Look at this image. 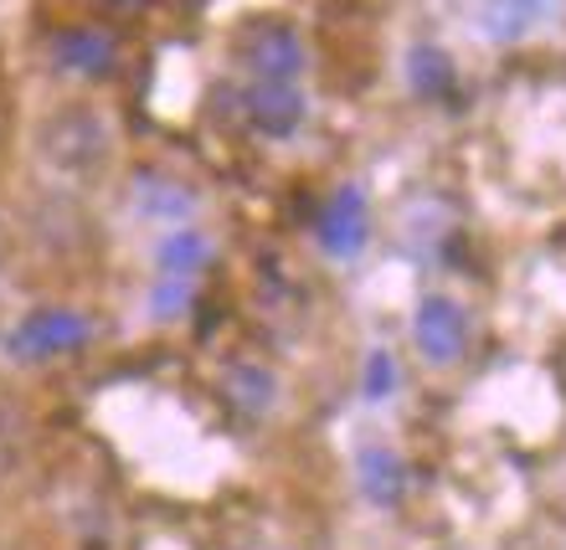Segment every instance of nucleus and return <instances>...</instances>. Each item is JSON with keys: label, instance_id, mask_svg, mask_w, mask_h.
Returning a JSON list of instances; mask_svg holds the SVG:
<instances>
[{"label": "nucleus", "instance_id": "obj_1", "mask_svg": "<svg viewBox=\"0 0 566 550\" xmlns=\"http://www.w3.org/2000/svg\"><path fill=\"white\" fill-rule=\"evenodd\" d=\"M36 155L52 176L62 180H93L104 176L114 160V129L98 108L88 104H62L36 124Z\"/></svg>", "mask_w": 566, "mask_h": 550}, {"label": "nucleus", "instance_id": "obj_2", "mask_svg": "<svg viewBox=\"0 0 566 550\" xmlns=\"http://www.w3.org/2000/svg\"><path fill=\"white\" fill-rule=\"evenodd\" d=\"M93 340V319L77 309H31L11 335V350L27 360H57L73 356Z\"/></svg>", "mask_w": 566, "mask_h": 550}, {"label": "nucleus", "instance_id": "obj_3", "mask_svg": "<svg viewBox=\"0 0 566 550\" xmlns=\"http://www.w3.org/2000/svg\"><path fill=\"white\" fill-rule=\"evenodd\" d=\"M242 67L253 73V83H294L304 73V46L283 21H263L242 36Z\"/></svg>", "mask_w": 566, "mask_h": 550}, {"label": "nucleus", "instance_id": "obj_4", "mask_svg": "<svg viewBox=\"0 0 566 550\" xmlns=\"http://www.w3.org/2000/svg\"><path fill=\"white\" fill-rule=\"evenodd\" d=\"M412 340L418 350L432 360V366H453L463 356V345H469V319L453 298L432 294L418 304V325H412Z\"/></svg>", "mask_w": 566, "mask_h": 550}, {"label": "nucleus", "instance_id": "obj_5", "mask_svg": "<svg viewBox=\"0 0 566 550\" xmlns=\"http://www.w3.org/2000/svg\"><path fill=\"white\" fill-rule=\"evenodd\" d=\"M314 237H319V247H325L329 257H356L360 247H366V237H371L366 195H360L356 186H345V191L329 195L325 211H319V222H314Z\"/></svg>", "mask_w": 566, "mask_h": 550}, {"label": "nucleus", "instance_id": "obj_6", "mask_svg": "<svg viewBox=\"0 0 566 550\" xmlns=\"http://www.w3.org/2000/svg\"><path fill=\"white\" fill-rule=\"evenodd\" d=\"M52 62L67 77H108L119 67V42L98 27H62L52 36Z\"/></svg>", "mask_w": 566, "mask_h": 550}, {"label": "nucleus", "instance_id": "obj_7", "mask_svg": "<svg viewBox=\"0 0 566 550\" xmlns=\"http://www.w3.org/2000/svg\"><path fill=\"white\" fill-rule=\"evenodd\" d=\"M242 114L263 139H289L304 124V93L294 83H248Z\"/></svg>", "mask_w": 566, "mask_h": 550}, {"label": "nucleus", "instance_id": "obj_8", "mask_svg": "<svg viewBox=\"0 0 566 550\" xmlns=\"http://www.w3.org/2000/svg\"><path fill=\"white\" fill-rule=\"evenodd\" d=\"M356 478H360V494H366L371 505H381V509L402 505V494H407V468H402V458H397L391 447H381V443L360 447Z\"/></svg>", "mask_w": 566, "mask_h": 550}, {"label": "nucleus", "instance_id": "obj_9", "mask_svg": "<svg viewBox=\"0 0 566 550\" xmlns=\"http://www.w3.org/2000/svg\"><path fill=\"white\" fill-rule=\"evenodd\" d=\"M556 6H562V0H490V6H484V31H490L494 42H521Z\"/></svg>", "mask_w": 566, "mask_h": 550}, {"label": "nucleus", "instance_id": "obj_10", "mask_svg": "<svg viewBox=\"0 0 566 550\" xmlns=\"http://www.w3.org/2000/svg\"><path fill=\"white\" fill-rule=\"evenodd\" d=\"M407 83H412L418 98H443V93L453 88V62H448L443 46H432V42L412 46V52H407Z\"/></svg>", "mask_w": 566, "mask_h": 550}, {"label": "nucleus", "instance_id": "obj_11", "mask_svg": "<svg viewBox=\"0 0 566 550\" xmlns=\"http://www.w3.org/2000/svg\"><path fill=\"white\" fill-rule=\"evenodd\" d=\"M227 396H232L242 412H269L273 396H279V381H273L263 366H253V360H238V366L227 371Z\"/></svg>", "mask_w": 566, "mask_h": 550}, {"label": "nucleus", "instance_id": "obj_12", "mask_svg": "<svg viewBox=\"0 0 566 550\" xmlns=\"http://www.w3.org/2000/svg\"><path fill=\"white\" fill-rule=\"evenodd\" d=\"M27 443H31L27 412H21V402H15V396H6V391H0V478H11L15 468H21Z\"/></svg>", "mask_w": 566, "mask_h": 550}, {"label": "nucleus", "instance_id": "obj_13", "mask_svg": "<svg viewBox=\"0 0 566 550\" xmlns=\"http://www.w3.org/2000/svg\"><path fill=\"white\" fill-rule=\"evenodd\" d=\"M207 257H211V247L201 232H176V237H165V247H160V268H165V278H191Z\"/></svg>", "mask_w": 566, "mask_h": 550}, {"label": "nucleus", "instance_id": "obj_14", "mask_svg": "<svg viewBox=\"0 0 566 550\" xmlns=\"http://www.w3.org/2000/svg\"><path fill=\"white\" fill-rule=\"evenodd\" d=\"M391 387H397V366H391L387 350H376V356L366 360V396H371V402H381Z\"/></svg>", "mask_w": 566, "mask_h": 550}]
</instances>
